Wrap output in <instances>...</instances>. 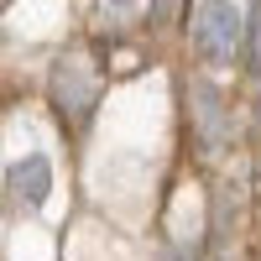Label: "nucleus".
I'll return each instance as SVG.
<instances>
[{
	"label": "nucleus",
	"mask_w": 261,
	"mask_h": 261,
	"mask_svg": "<svg viewBox=\"0 0 261 261\" xmlns=\"http://www.w3.org/2000/svg\"><path fill=\"white\" fill-rule=\"evenodd\" d=\"M256 141H261V94H256Z\"/></svg>",
	"instance_id": "8"
},
{
	"label": "nucleus",
	"mask_w": 261,
	"mask_h": 261,
	"mask_svg": "<svg viewBox=\"0 0 261 261\" xmlns=\"http://www.w3.org/2000/svg\"><path fill=\"white\" fill-rule=\"evenodd\" d=\"M6 193L21 204V209H42L53 193V162L42 157V151H32V157H21L6 167Z\"/></svg>",
	"instance_id": "3"
},
{
	"label": "nucleus",
	"mask_w": 261,
	"mask_h": 261,
	"mask_svg": "<svg viewBox=\"0 0 261 261\" xmlns=\"http://www.w3.org/2000/svg\"><path fill=\"white\" fill-rule=\"evenodd\" d=\"M110 6H136V0H110Z\"/></svg>",
	"instance_id": "9"
},
{
	"label": "nucleus",
	"mask_w": 261,
	"mask_h": 261,
	"mask_svg": "<svg viewBox=\"0 0 261 261\" xmlns=\"http://www.w3.org/2000/svg\"><path fill=\"white\" fill-rule=\"evenodd\" d=\"M157 261H193V256H188V251H183V246H167V251H162V256H157Z\"/></svg>",
	"instance_id": "7"
},
{
	"label": "nucleus",
	"mask_w": 261,
	"mask_h": 261,
	"mask_svg": "<svg viewBox=\"0 0 261 261\" xmlns=\"http://www.w3.org/2000/svg\"><path fill=\"white\" fill-rule=\"evenodd\" d=\"M172 6H178V0H151V21H167Z\"/></svg>",
	"instance_id": "6"
},
{
	"label": "nucleus",
	"mask_w": 261,
	"mask_h": 261,
	"mask_svg": "<svg viewBox=\"0 0 261 261\" xmlns=\"http://www.w3.org/2000/svg\"><path fill=\"white\" fill-rule=\"evenodd\" d=\"M241 37H246V21L230 0H199V11H193V47H199L204 63L225 68L241 53Z\"/></svg>",
	"instance_id": "1"
},
{
	"label": "nucleus",
	"mask_w": 261,
	"mask_h": 261,
	"mask_svg": "<svg viewBox=\"0 0 261 261\" xmlns=\"http://www.w3.org/2000/svg\"><path fill=\"white\" fill-rule=\"evenodd\" d=\"M193 120H199V136H204V146H220L225 136H230V115H225V94L214 89V84H193Z\"/></svg>",
	"instance_id": "4"
},
{
	"label": "nucleus",
	"mask_w": 261,
	"mask_h": 261,
	"mask_svg": "<svg viewBox=\"0 0 261 261\" xmlns=\"http://www.w3.org/2000/svg\"><path fill=\"white\" fill-rule=\"evenodd\" d=\"M47 89H53V110L68 120V125H84L89 110H94V99H99V73L84 58H58Z\"/></svg>",
	"instance_id": "2"
},
{
	"label": "nucleus",
	"mask_w": 261,
	"mask_h": 261,
	"mask_svg": "<svg viewBox=\"0 0 261 261\" xmlns=\"http://www.w3.org/2000/svg\"><path fill=\"white\" fill-rule=\"evenodd\" d=\"M241 47H246V68H251V79H261V0H251V16H246V37H241Z\"/></svg>",
	"instance_id": "5"
}]
</instances>
